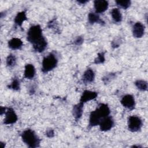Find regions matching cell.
Segmentation results:
<instances>
[{"label":"cell","mask_w":148,"mask_h":148,"mask_svg":"<svg viewBox=\"0 0 148 148\" xmlns=\"http://www.w3.org/2000/svg\"><path fill=\"white\" fill-rule=\"evenodd\" d=\"M16 63V58L14 55L10 54L6 58V65L9 67H13Z\"/></svg>","instance_id":"44dd1931"},{"label":"cell","mask_w":148,"mask_h":148,"mask_svg":"<svg viewBox=\"0 0 148 148\" xmlns=\"http://www.w3.org/2000/svg\"><path fill=\"white\" fill-rule=\"evenodd\" d=\"M122 105L130 110H132L135 108V102L134 97L131 94H127L123 97L121 99Z\"/></svg>","instance_id":"ba28073f"},{"label":"cell","mask_w":148,"mask_h":148,"mask_svg":"<svg viewBox=\"0 0 148 148\" xmlns=\"http://www.w3.org/2000/svg\"><path fill=\"white\" fill-rule=\"evenodd\" d=\"M95 78V74L94 71L90 69H87L83 73L82 80L84 83H90L94 81Z\"/></svg>","instance_id":"9a60e30c"},{"label":"cell","mask_w":148,"mask_h":148,"mask_svg":"<svg viewBox=\"0 0 148 148\" xmlns=\"http://www.w3.org/2000/svg\"><path fill=\"white\" fill-rule=\"evenodd\" d=\"M47 40L45 38H43L39 42L32 45V46H33L34 50L35 51L41 53L45 50V49L47 47Z\"/></svg>","instance_id":"2e32d148"},{"label":"cell","mask_w":148,"mask_h":148,"mask_svg":"<svg viewBox=\"0 0 148 148\" xmlns=\"http://www.w3.org/2000/svg\"><path fill=\"white\" fill-rule=\"evenodd\" d=\"M5 114V117L3 120V123L5 124H13L17 121V116L12 108H7Z\"/></svg>","instance_id":"8992f818"},{"label":"cell","mask_w":148,"mask_h":148,"mask_svg":"<svg viewBox=\"0 0 148 148\" xmlns=\"http://www.w3.org/2000/svg\"><path fill=\"white\" fill-rule=\"evenodd\" d=\"M8 88L14 91H17L20 89V82L17 77L13 78L11 84L8 86Z\"/></svg>","instance_id":"7402d4cb"},{"label":"cell","mask_w":148,"mask_h":148,"mask_svg":"<svg viewBox=\"0 0 148 148\" xmlns=\"http://www.w3.org/2000/svg\"><path fill=\"white\" fill-rule=\"evenodd\" d=\"M21 136L23 142L29 147L35 148L39 146L40 140L32 130H25L22 132Z\"/></svg>","instance_id":"7a4b0ae2"},{"label":"cell","mask_w":148,"mask_h":148,"mask_svg":"<svg viewBox=\"0 0 148 148\" xmlns=\"http://www.w3.org/2000/svg\"><path fill=\"white\" fill-rule=\"evenodd\" d=\"M88 20L90 24H93L94 23H98L101 24H104V21L100 18L99 16L97 14L91 12L88 15Z\"/></svg>","instance_id":"ac0fdd59"},{"label":"cell","mask_w":148,"mask_h":148,"mask_svg":"<svg viewBox=\"0 0 148 148\" xmlns=\"http://www.w3.org/2000/svg\"><path fill=\"white\" fill-rule=\"evenodd\" d=\"M87 2H88V1H77V2L80 4H84V3H87Z\"/></svg>","instance_id":"f1b7e54d"},{"label":"cell","mask_w":148,"mask_h":148,"mask_svg":"<svg viewBox=\"0 0 148 148\" xmlns=\"http://www.w3.org/2000/svg\"><path fill=\"white\" fill-rule=\"evenodd\" d=\"M4 144H5L4 143H3V142H1V146H2V147H3H3H5V145H4Z\"/></svg>","instance_id":"f546056e"},{"label":"cell","mask_w":148,"mask_h":148,"mask_svg":"<svg viewBox=\"0 0 148 148\" xmlns=\"http://www.w3.org/2000/svg\"><path fill=\"white\" fill-rule=\"evenodd\" d=\"M135 86L140 91H146L147 89V82L143 80H138L135 82Z\"/></svg>","instance_id":"ffe728a7"},{"label":"cell","mask_w":148,"mask_h":148,"mask_svg":"<svg viewBox=\"0 0 148 148\" xmlns=\"http://www.w3.org/2000/svg\"><path fill=\"white\" fill-rule=\"evenodd\" d=\"M96 13L104 12L108 8V2L105 0H96L94 2Z\"/></svg>","instance_id":"8fae6325"},{"label":"cell","mask_w":148,"mask_h":148,"mask_svg":"<svg viewBox=\"0 0 148 148\" xmlns=\"http://www.w3.org/2000/svg\"><path fill=\"white\" fill-rule=\"evenodd\" d=\"M35 75V69L34 66L31 64H27L25 66L24 76L28 79H32Z\"/></svg>","instance_id":"4fadbf2b"},{"label":"cell","mask_w":148,"mask_h":148,"mask_svg":"<svg viewBox=\"0 0 148 148\" xmlns=\"http://www.w3.org/2000/svg\"><path fill=\"white\" fill-rule=\"evenodd\" d=\"M114 77V75L112 74V73H110V75H107V76H106L105 77H104L102 80H103V81L106 83H108V82H109V81L110 80V79L112 78V77Z\"/></svg>","instance_id":"4316f807"},{"label":"cell","mask_w":148,"mask_h":148,"mask_svg":"<svg viewBox=\"0 0 148 148\" xmlns=\"http://www.w3.org/2000/svg\"><path fill=\"white\" fill-rule=\"evenodd\" d=\"M131 1L128 0L126 1H116V3L117 5L124 9L128 8L131 5Z\"/></svg>","instance_id":"603a6c76"},{"label":"cell","mask_w":148,"mask_h":148,"mask_svg":"<svg viewBox=\"0 0 148 148\" xmlns=\"http://www.w3.org/2000/svg\"><path fill=\"white\" fill-rule=\"evenodd\" d=\"M145 32V26L140 22H136L133 26L132 34L136 38L142 37Z\"/></svg>","instance_id":"9c48e42d"},{"label":"cell","mask_w":148,"mask_h":148,"mask_svg":"<svg viewBox=\"0 0 148 148\" xmlns=\"http://www.w3.org/2000/svg\"><path fill=\"white\" fill-rule=\"evenodd\" d=\"M6 109L5 107H3V106H1V109H0V113H1V115H2L3 114H5V112L6 110Z\"/></svg>","instance_id":"83f0119b"},{"label":"cell","mask_w":148,"mask_h":148,"mask_svg":"<svg viewBox=\"0 0 148 148\" xmlns=\"http://www.w3.org/2000/svg\"><path fill=\"white\" fill-rule=\"evenodd\" d=\"M110 109L107 104L99 103L95 110L92 111L89 118V127H92L99 124L101 120L110 114Z\"/></svg>","instance_id":"6da1fadb"},{"label":"cell","mask_w":148,"mask_h":148,"mask_svg":"<svg viewBox=\"0 0 148 148\" xmlns=\"http://www.w3.org/2000/svg\"><path fill=\"white\" fill-rule=\"evenodd\" d=\"M23 45L22 40L17 38H13L8 41V46L12 50L20 49Z\"/></svg>","instance_id":"5bb4252c"},{"label":"cell","mask_w":148,"mask_h":148,"mask_svg":"<svg viewBox=\"0 0 148 148\" xmlns=\"http://www.w3.org/2000/svg\"><path fill=\"white\" fill-rule=\"evenodd\" d=\"M142 126L141 119L136 116H131L128 119V128L131 132H137Z\"/></svg>","instance_id":"5b68a950"},{"label":"cell","mask_w":148,"mask_h":148,"mask_svg":"<svg viewBox=\"0 0 148 148\" xmlns=\"http://www.w3.org/2000/svg\"><path fill=\"white\" fill-rule=\"evenodd\" d=\"M98 96V94L95 91H90V90H85L83 91L80 99V102L84 103L88 101L92 100L96 98Z\"/></svg>","instance_id":"30bf717a"},{"label":"cell","mask_w":148,"mask_h":148,"mask_svg":"<svg viewBox=\"0 0 148 148\" xmlns=\"http://www.w3.org/2000/svg\"><path fill=\"white\" fill-rule=\"evenodd\" d=\"M105 61V53L101 52L98 54L97 57L94 60V64H103Z\"/></svg>","instance_id":"cb8c5ba5"},{"label":"cell","mask_w":148,"mask_h":148,"mask_svg":"<svg viewBox=\"0 0 148 148\" xmlns=\"http://www.w3.org/2000/svg\"><path fill=\"white\" fill-rule=\"evenodd\" d=\"M83 106L84 103L82 102H79L76 105H74L72 109V114L74 118L78 120L82 116L83 114Z\"/></svg>","instance_id":"7c38bea8"},{"label":"cell","mask_w":148,"mask_h":148,"mask_svg":"<svg viewBox=\"0 0 148 148\" xmlns=\"http://www.w3.org/2000/svg\"><path fill=\"white\" fill-rule=\"evenodd\" d=\"M27 20L26 13L25 11H22L17 14L14 18V23L18 26L21 27L23 23Z\"/></svg>","instance_id":"e0dca14e"},{"label":"cell","mask_w":148,"mask_h":148,"mask_svg":"<svg viewBox=\"0 0 148 148\" xmlns=\"http://www.w3.org/2000/svg\"><path fill=\"white\" fill-rule=\"evenodd\" d=\"M110 13H111L112 17L114 22L116 23L121 22L122 20V15L119 9L117 8L112 9Z\"/></svg>","instance_id":"d6986e66"},{"label":"cell","mask_w":148,"mask_h":148,"mask_svg":"<svg viewBox=\"0 0 148 148\" xmlns=\"http://www.w3.org/2000/svg\"><path fill=\"white\" fill-rule=\"evenodd\" d=\"M46 135L48 138H53L54 136V132L53 129H49L46 131Z\"/></svg>","instance_id":"484cf974"},{"label":"cell","mask_w":148,"mask_h":148,"mask_svg":"<svg viewBox=\"0 0 148 148\" xmlns=\"http://www.w3.org/2000/svg\"><path fill=\"white\" fill-rule=\"evenodd\" d=\"M58 62L57 58L52 53L44 57L42 63V71L43 73H47L53 70L57 66Z\"/></svg>","instance_id":"277c9868"},{"label":"cell","mask_w":148,"mask_h":148,"mask_svg":"<svg viewBox=\"0 0 148 148\" xmlns=\"http://www.w3.org/2000/svg\"><path fill=\"white\" fill-rule=\"evenodd\" d=\"M43 38L44 36L42 35V29L39 25L31 26L27 32V40L32 45L39 42Z\"/></svg>","instance_id":"3957f363"},{"label":"cell","mask_w":148,"mask_h":148,"mask_svg":"<svg viewBox=\"0 0 148 148\" xmlns=\"http://www.w3.org/2000/svg\"><path fill=\"white\" fill-rule=\"evenodd\" d=\"M99 129L102 131H109L112 128L114 125V121L111 116H108L104 117L101 121L100 122L99 124Z\"/></svg>","instance_id":"52a82bcc"},{"label":"cell","mask_w":148,"mask_h":148,"mask_svg":"<svg viewBox=\"0 0 148 148\" xmlns=\"http://www.w3.org/2000/svg\"><path fill=\"white\" fill-rule=\"evenodd\" d=\"M84 41V39L82 36H77L75 40L74 41V43L76 45H81Z\"/></svg>","instance_id":"d4e9b609"}]
</instances>
